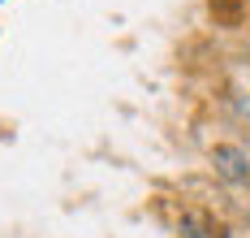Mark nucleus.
I'll return each mask as SVG.
<instances>
[{"mask_svg":"<svg viewBox=\"0 0 250 238\" xmlns=\"http://www.w3.org/2000/svg\"><path fill=\"white\" fill-rule=\"evenodd\" d=\"M211 165H216V173L229 178V182H246L250 178V160L242 147H216L211 152Z\"/></svg>","mask_w":250,"mask_h":238,"instance_id":"obj_1","label":"nucleus"}]
</instances>
